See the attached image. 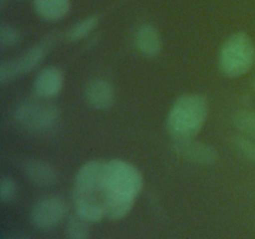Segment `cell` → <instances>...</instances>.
<instances>
[{
    "mask_svg": "<svg viewBox=\"0 0 255 239\" xmlns=\"http://www.w3.org/2000/svg\"><path fill=\"white\" fill-rule=\"evenodd\" d=\"M254 91H255V80H254Z\"/></svg>",
    "mask_w": 255,
    "mask_h": 239,
    "instance_id": "22",
    "label": "cell"
},
{
    "mask_svg": "<svg viewBox=\"0 0 255 239\" xmlns=\"http://www.w3.org/2000/svg\"><path fill=\"white\" fill-rule=\"evenodd\" d=\"M75 212L79 217L89 223H97L106 217L104 203L96 198L74 199Z\"/></svg>",
    "mask_w": 255,
    "mask_h": 239,
    "instance_id": "14",
    "label": "cell"
},
{
    "mask_svg": "<svg viewBox=\"0 0 255 239\" xmlns=\"http://www.w3.org/2000/svg\"><path fill=\"white\" fill-rule=\"evenodd\" d=\"M174 151L186 161L199 166H212L219 159L218 152L213 146L197 138L174 141Z\"/></svg>",
    "mask_w": 255,
    "mask_h": 239,
    "instance_id": "8",
    "label": "cell"
},
{
    "mask_svg": "<svg viewBox=\"0 0 255 239\" xmlns=\"http://www.w3.org/2000/svg\"><path fill=\"white\" fill-rule=\"evenodd\" d=\"M67 214V204L59 196H47L39 199L30 211V221L42 231L56 227Z\"/></svg>",
    "mask_w": 255,
    "mask_h": 239,
    "instance_id": "7",
    "label": "cell"
},
{
    "mask_svg": "<svg viewBox=\"0 0 255 239\" xmlns=\"http://www.w3.org/2000/svg\"><path fill=\"white\" fill-rule=\"evenodd\" d=\"M64 72L57 66H46L40 70L34 81L35 96L52 100L59 96L64 87Z\"/></svg>",
    "mask_w": 255,
    "mask_h": 239,
    "instance_id": "9",
    "label": "cell"
},
{
    "mask_svg": "<svg viewBox=\"0 0 255 239\" xmlns=\"http://www.w3.org/2000/svg\"><path fill=\"white\" fill-rule=\"evenodd\" d=\"M209 115L208 100L201 94H186L172 105L167 116V129L174 141L196 138Z\"/></svg>",
    "mask_w": 255,
    "mask_h": 239,
    "instance_id": "2",
    "label": "cell"
},
{
    "mask_svg": "<svg viewBox=\"0 0 255 239\" xmlns=\"http://www.w3.org/2000/svg\"><path fill=\"white\" fill-rule=\"evenodd\" d=\"M17 196V184L11 177L4 176L0 181V199L4 203L12 202Z\"/></svg>",
    "mask_w": 255,
    "mask_h": 239,
    "instance_id": "20",
    "label": "cell"
},
{
    "mask_svg": "<svg viewBox=\"0 0 255 239\" xmlns=\"http://www.w3.org/2000/svg\"><path fill=\"white\" fill-rule=\"evenodd\" d=\"M233 123L243 136L255 141V111L241 110L236 112L233 116Z\"/></svg>",
    "mask_w": 255,
    "mask_h": 239,
    "instance_id": "16",
    "label": "cell"
},
{
    "mask_svg": "<svg viewBox=\"0 0 255 239\" xmlns=\"http://www.w3.org/2000/svg\"><path fill=\"white\" fill-rule=\"evenodd\" d=\"M233 143H234V147H236V149L241 153V156L243 157V158H246L247 161L252 162V163L255 164V141L254 139L241 134V136L234 137Z\"/></svg>",
    "mask_w": 255,
    "mask_h": 239,
    "instance_id": "18",
    "label": "cell"
},
{
    "mask_svg": "<svg viewBox=\"0 0 255 239\" xmlns=\"http://www.w3.org/2000/svg\"><path fill=\"white\" fill-rule=\"evenodd\" d=\"M134 46L147 57H154L162 51V37L158 30L151 24H143L134 34Z\"/></svg>",
    "mask_w": 255,
    "mask_h": 239,
    "instance_id": "12",
    "label": "cell"
},
{
    "mask_svg": "<svg viewBox=\"0 0 255 239\" xmlns=\"http://www.w3.org/2000/svg\"><path fill=\"white\" fill-rule=\"evenodd\" d=\"M105 162L106 161L92 159L80 167L75 176L72 198H96L101 201Z\"/></svg>",
    "mask_w": 255,
    "mask_h": 239,
    "instance_id": "6",
    "label": "cell"
},
{
    "mask_svg": "<svg viewBox=\"0 0 255 239\" xmlns=\"http://www.w3.org/2000/svg\"><path fill=\"white\" fill-rule=\"evenodd\" d=\"M85 100L91 109L106 111L111 109L116 100L114 85L105 79H95L85 87Z\"/></svg>",
    "mask_w": 255,
    "mask_h": 239,
    "instance_id": "10",
    "label": "cell"
},
{
    "mask_svg": "<svg viewBox=\"0 0 255 239\" xmlns=\"http://www.w3.org/2000/svg\"><path fill=\"white\" fill-rule=\"evenodd\" d=\"M34 10L45 21H60L71 10V0H34Z\"/></svg>",
    "mask_w": 255,
    "mask_h": 239,
    "instance_id": "13",
    "label": "cell"
},
{
    "mask_svg": "<svg viewBox=\"0 0 255 239\" xmlns=\"http://www.w3.org/2000/svg\"><path fill=\"white\" fill-rule=\"evenodd\" d=\"M99 22L100 17L97 15H89V16L84 17L67 30L66 40L70 42H77L85 39L96 29Z\"/></svg>",
    "mask_w": 255,
    "mask_h": 239,
    "instance_id": "15",
    "label": "cell"
},
{
    "mask_svg": "<svg viewBox=\"0 0 255 239\" xmlns=\"http://www.w3.org/2000/svg\"><path fill=\"white\" fill-rule=\"evenodd\" d=\"M255 64V45L247 32L231 35L222 45L218 55L219 70L227 77H241L248 74Z\"/></svg>",
    "mask_w": 255,
    "mask_h": 239,
    "instance_id": "3",
    "label": "cell"
},
{
    "mask_svg": "<svg viewBox=\"0 0 255 239\" xmlns=\"http://www.w3.org/2000/svg\"><path fill=\"white\" fill-rule=\"evenodd\" d=\"M25 177L37 187H49L56 182V168L44 159H27L22 163Z\"/></svg>",
    "mask_w": 255,
    "mask_h": 239,
    "instance_id": "11",
    "label": "cell"
},
{
    "mask_svg": "<svg viewBox=\"0 0 255 239\" xmlns=\"http://www.w3.org/2000/svg\"><path fill=\"white\" fill-rule=\"evenodd\" d=\"M143 187V177L134 164L125 159L105 162L101 201L106 217L120 221L131 212L137 196Z\"/></svg>",
    "mask_w": 255,
    "mask_h": 239,
    "instance_id": "1",
    "label": "cell"
},
{
    "mask_svg": "<svg viewBox=\"0 0 255 239\" xmlns=\"http://www.w3.org/2000/svg\"><path fill=\"white\" fill-rule=\"evenodd\" d=\"M66 234L69 239H89V222H86L75 213L67 221Z\"/></svg>",
    "mask_w": 255,
    "mask_h": 239,
    "instance_id": "17",
    "label": "cell"
},
{
    "mask_svg": "<svg viewBox=\"0 0 255 239\" xmlns=\"http://www.w3.org/2000/svg\"><path fill=\"white\" fill-rule=\"evenodd\" d=\"M52 42H54V37L49 36L46 39H42L37 44L32 45L16 59L1 61L0 64V86H6L10 82L15 81L17 77L30 74L37 67H40V65L42 64L51 49Z\"/></svg>",
    "mask_w": 255,
    "mask_h": 239,
    "instance_id": "5",
    "label": "cell"
},
{
    "mask_svg": "<svg viewBox=\"0 0 255 239\" xmlns=\"http://www.w3.org/2000/svg\"><path fill=\"white\" fill-rule=\"evenodd\" d=\"M1 239H29V237L22 233H6L2 234Z\"/></svg>",
    "mask_w": 255,
    "mask_h": 239,
    "instance_id": "21",
    "label": "cell"
},
{
    "mask_svg": "<svg viewBox=\"0 0 255 239\" xmlns=\"http://www.w3.org/2000/svg\"><path fill=\"white\" fill-rule=\"evenodd\" d=\"M60 119V109L51 100L31 97L20 102L14 111L17 126L30 133H45L54 128Z\"/></svg>",
    "mask_w": 255,
    "mask_h": 239,
    "instance_id": "4",
    "label": "cell"
},
{
    "mask_svg": "<svg viewBox=\"0 0 255 239\" xmlns=\"http://www.w3.org/2000/svg\"><path fill=\"white\" fill-rule=\"evenodd\" d=\"M21 41V32L19 29L10 24L0 25V45L4 47H11Z\"/></svg>",
    "mask_w": 255,
    "mask_h": 239,
    "instance_id": "19",
    "label": "cell"
}]
</instances>
